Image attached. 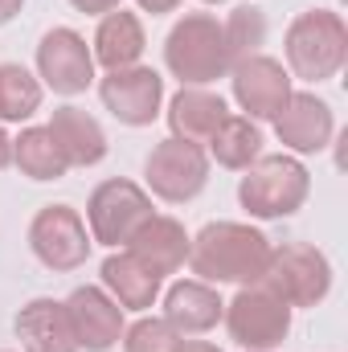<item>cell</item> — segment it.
<instances>
[{
  "instance_id": "5",
  "label": "cell",
  "mask_w": 348,
  "mask_h": 352,
  "mask_svg": "<svg viewBox=\"0 0 348 352\" xmlns=\"http://www.w3.org/2000/svg\"><path fill=\"white\" fill-rule=\"evenodd\" d=\"M291 311L266 283L238 287V295L226 303V332L246 352H274L291 336Z\"/></svg>"
},
{
  "instance_id": "21",
  "label": "cell",
  "mask_w": 348,
  "mask_h": 352,
  "mask_svg": "<svg viewBox=\"0 0 348 352\" xmlns=\"http://www.w3.org/2000/svg\"><path fill=\"white\" fill-rule=\"evenodd\" d=\"M127 250H135L144 263H152L164 278H168V274H176L180 266L188 263V230H184L176 217L152 213V217L135 230V238L127 242Z\"/></svg>"
},
{
  "instance_id": "23",
  "label": "cell",
  "mask_w": 348,
  "mask_h": 352,
  "mask_svg": "<svg viewBox=\"0 0 348 352\" xmlns=\"http://www.w3.org/2000/svg\"><path fill=\"white\" fill-rule=\"evenodd\" d=\"M205 148H209V160H217L221 168L246 173L262 156V131H259V123L246 119V115H226V123L213 131V140Z\"/></svg>"
},
{
  "instance_id": "18",
  "label": "cell",
  "mask_w": 348,
  "mask_h": 352,
  "mask_svg": "<svg viewBox=\"0 0 348 352\" xmlns=\"http://www.w3.org/2000/svg\"><path fill=\"white\" fill-rule=\"evenodd\" d=\"M50 135L58 140V148L66 152V160H70V168H94V164H102L107 160V131H102V123L87 115L83 107H54V115H50Z\"/></svg>"
},
{
  "instance_id": "32",
  "label": "cell",
  "mask_w": 348,
  "mask_h": 352,
  "mask_svg": "<svg viewBox=\"0 0 348 352\" xmlns=\"http://www.w3.org/2000/svg\"><path fill=\"white\" fill-rule=\"evenodd\" d=\"M201 4H226V0H201Z\"/></svg>"
},
{
  "instance_id": "24",
  "label": "cell",
  "mask_w": 348,
  "mask_h": 352,
  "mask_svg": "<svg viewBox=\"0 0 348 352\" xmlns=\"http://www.w3.org/2000/svg\"><path fill=\"white\" fill-rule=\"evenodd\" d=\"M45 87L21 62H0V123H25L41 111Z\"/></svg>"
},
{
  "instance_id": "16",
  "label": "cell",
  "mask_w": 348,
  "mask_h": 352,
  "mask_svg": "<svg viewBox=\"0 0 348 352\" xmlns=\"http://www.w3.org/2000/svg\"><path fill=\"white\" fill-rule=\"evenodd\" d=\"M226 316V303L217 295V287L201 283V278H180L164 291V320L173 324L176 336H201L209 328H217Z\"/></svg>"
},
{
  "instance_id": "9",
  "label": "cell",
  "mask_w": 348,
  "mask_h": 352,
  "mask_svg": "<svg viewBox=\"0 0 348 352\" xmlns=\"http://www.w3.org/2000/svg\"><path fill=\"white\" fill-rule=\"evenodd\" d=\"M90 230L78 209L70 205H45L29 221V250L50 270H78L90 258Z\"/></svg>"
},
{
  "instance_id": "25",
  "label": "cell",
  "mask_w": 348,
  "mask_h": 352,
  "mask_svg": "<svg viewBox=\"0 0 348 352\" xmlns=\"http://www.w3.org/2000/svg\"><path fill=\"white\" fill-rule=\"evenodd\" d=\"M221 33H226V50H230V62H242L250 54H262V41H266V16L254 4H242L230 12V21H221Z\"/></svg>"
},
{
  "instance_id": "15",
  "label": "cell",
  "mask_w": 348,
  "mask_h": 352,
  "mask_svg": "<svg viewBox=\"0 0 348 352\" xmlns=\"http://www.w3.org/2000/svg\"><path fill=\"white\" fill-rule=\"evenodd\" d=\"M98 274H102V291L123 311H148V307H156V299L164 291V274L152 263H144L135 250H127V246L107 254Z\"/></svg>"
},
{
  "instance_id": "6",
  "label": "cell",
  "mask_w": 348,
  "mask_h": 352,
  "mask_svg": "<svg viewBox=\"0 0 348 352\" xmlns=\"http://www.w3.org/2000/svg\"><path fill=\"white\" fill-rule=\"evenodd\" d=\"M152 213H156V209H152V192L140 188V184L127 180V176H115V180H102V184L90 192L87 217H83V221H87V230H90V242L119 250V246H127V242L135 238V230H140Z\"/></svg>"
},
{
  "instance_id": "3",
  "label": "cell",
  "mask_w": 348,
  "mask_h": 352,
  "mask_svg": "<svg viewBox=\"0 0 348 352\" xmlns=\"http://www.w3.org/2000/svg\"><path fill=\"white\" fill-rule=\"evenodd\" d=\"M164 66L180 78V87H209L230 74V50L221 21L213 12H188L180 16L164 37Z\"/></svg>"
},
{
  "instance_id": "14",
  "label": "cell",
  "mask_w": 348,
  "mask_h": 352,
  "mask_svg": "<svg viewBox=\"0 0 348 352\" xmlns=\"http://www.w3.org/2000/svg\"><path fill=\"white\" fill-rule=\"evenodd\" d=\"M66 303V316H70V328H74V340L78 352H107L123 340V307L102 291V287H74Z\"/></svg>"
},
{
  "instance_id": "30",
  "label": "cell",
  "mask_w": 348,
  "mask_h": 352,
  "mask_svg": "<svg viewBox=\"0 0 348 352\" xmlns=\"http://www.w3.org/2000/svg\"><path fill=\"white\" fill-rule=\"evenodd\" d=\"M173 352H221V349L209 344V340H184V336H180V344H176Z\"/></svg>"
},
{
  "instance_id": "31",
  "label": "cell",
  "mask_w": 348,
  "mask_h": 352,
  "mask_svg": "<svg viewBox=\"0 0 348 352\" xmlns=\"http://www.w3.org/2000/svg\"><path fill=\"white\" fill-rule=\"evenodd\" d=\"M21 8H25V0H0V25H8Z\"/></svg>"
},
{
  "instance_id": "29",
  "label": "cell",
  "mask_w": 348,
  "mask_h": 352,
  "mask_svg": "<svg viewBox=\"0 0 348 352\" xmlns=\"http://www.w3.org/2000/svg\"><path fill=\"white\" fill-rule=\"evenodd\" d=\"M12 164V135L4 131V123H0V173Z\"/></svg>"
},
{
  "instance_id": "12",
  "label": "cell",
  "mask_w": 348,
  "mask_h": 352,
  "mask_svg": "<svg viewBox=\"0 0 348 352\" xmlns=\"http://www.w3.org/2000/svg\"><path fill=\"white\" fill-rule=\"evenodd\" d=\"M230 82H234V102L254 123H262V119L274 123V115L287 107V98L295 90L287 66L279 58H266V54H250V58L234 62L230 66Z\"/></svg>"
},
{
  "instance_id": "26",
  "label": "cell",
  "mask_w": 348,
  "mask_h": 352,
  "mask_svg": "<svg viewBox=\"0 0 348 352\" xmlns=\"http://www.w3.org/2000/svg\"><path fill=\"white\" fill-rule=\"evenodd\" d=\"M180 344V336L173 332L168 320H135L131 328H123V352H173Z\"/></svg>"
},
{
  "instance_id": "17",
  "label": "cell",
  "mask_w": 348,
  "mask_h": 352,
  "mask_svg": "<svg viewBox=\"0 0 348 352\" xmlns=\"http://www.w3.org/2000/svg\"><path fill=\"white\" fill-rule=\"evenodd\" d=\"M17 340L25 352H78L62 299H29L17 311Z\"/></svg>"
},
{
  "instance_id": "11",
  "label": "cell",
  "mask_w": 348,
  "mask_h": 352,
  "mask_svg": "<svg viewBox=\"0 0 348 352\" xmlns=\"http://www.w3.org/2000/svg\"><path fill=\"white\" fill-rule=\"evenodd\" d=\"M98 98L123 127H148L164 107V78L152 66L107 70L98 78Z\"/></svg>"
},
{
  "instance_id": "19",
  "label": "cell",
  "mask_w": 348,
  "mask_h": 352,
  "mask_svg": "<svg viewBox=\"0 0 348 352\" xmlns=\"http://www.w3.org/2000/svg\"><path fill=\"white\" fill-rule=\"evenodd\" d=\"M226 115H230L226 98L205 87H180L173 94V102H168L173 135L176 140H188V144H201V148L213 140V131L226 123Z\"/></svg>"
},
{
  "instance_id": "13",
  "label": "cell",
  "mask_w": 348,
  "mask_h": 352,
  "mask_svg": "<svg viewBox=\"0 0 348 352\" xmlns=\"http://www.w3.org/2000/svg\"><path fill=\"white\" fill-rule=\"evenodd\" d=\"M274 135L291 156H316L336 135V115L316 90H291L287 107L274 115Z\"/></svg>"
},
{
  "instance_id": "4",
  "label": "cell",
  "mask_w": 348,
  "mask_h": 352,
  "mask_svg": "<svg viewBox=\"0 0 348 352\" xmlns=\"http://www.w3.org/2000/svg\"><path fill=\"white\" fill-rule=\"evenodd\" d=\"M312 192V173L303 168L299 156L279 152V156H259L246 176L238 180V201L250 217L274 221V217H291L303 209Z\"/></svg>"
},
{
  "instance_id": "7",
  "label": "cell",
  "mask_w": 348,
  "mask_h": 352,
  "mask_svg": "<svg viewBox=\"0 0 348 352\" xmlns=\"http://www.w3.org/2000/svg\"><path fill=\"white\" fill-rule=\"evenodd\" d=\"M262 283L287 303V307H320L332 291V263L324 250L307 242H283L270 250V266Z\"/></svg>"
},
{
  "instance_id": "1",
  "label": "cell",
  "mask_w": 348,
  "mask_h": 352,
  "mask_svg": "<svg viewBox=\"0 0 348 352\" xmlns=\"http://www.w3.org/2000/svg\"><path fill=\"white\" fill-rule=\"evenodd\" d=\"M270 250V238L246 221H209L201 234L188 238V270L209 287H250L262 283Z\"/></svg>"
},
{
  "instance_id": "28",
  "label": "cell",
  "mask_w": 348,
  "mask_h": 352,
  "mask_svg": "<svg viewBox=\"0 0 348 352\" xmlns=\"http://www.w3.org/2000/svg\"><path fill=\"white\" fill-rule=\"evenodd\" d=\"M144 12H152V16H168V12H176L180 8V0H135Z\"/></svg>"
},
{
  "instance_id": "8",
  "label": "cell",
  "mask_w": 348,
  "mask_h": 352,
  "mask_svg": "<svg viewBox=\"0 0 348 352\" xmlns=\"http://www.w3.org/2000/svg\"><path fill=\"white\" fill-rule=\"evenodd\" d=\"M144 180H148V192L168 201V205H184L193 197H201V188L209 184V152L201 144H188V140H160L148 160H144Z\"/></svg>"
},
{
  "instance_id": "27",
  "label": "cell",
  "mask_w": 348,
  "mask_h": 352,
  "mask_svg": "<svg viewBox=\"0 0 348 352\" xmlns=\"http://www.w3.org/2000/svg\"><path fill=\"white\" fill-rule=\"evenodd\" d=\"M78 12H87V16H107V12H115V8H123V0H70Z\"/></svg>"
},
{
  "instance_id": "20",
  "label": "cell",
  "mask_w": 348,
  "mask_h": 352,
  "mask_svg": "<svg viewBox=\"0 0 348 352\" xmlns=\"http://www.w3.org/2000/svg\"><path fill=\"white\" fill-rule=\"evenodd\" d=\"M148 50V37H144V25L135 12L127 8H115L98 21L94 29V41H90V54H94V66L102 70H127V66H140Z\"/></svg>"
},
{
  "instance_id": "22",
  "label": "cell",
  "mask_w": 348,
  "mask_h": 352,
  "mask_svg": "<svg viewBox=\"0 0 348 352\" xmlns=\"http://www.w3.org/2000/svg\"><path fill=\"white\" fill-rule=\"evenodd\" d=\"M12 164L21 168V176L29 180H62L70 173V160L66 152L58 148V140L50 135V127H25L17 140H12Z\"/></svg>"
},
{
  "instance_id": "10",
  "label": "cell",
  "mask_w": 348,
  "mask_h": 352,
  "mask_svg": "<svg viewBox=\"0 0 348 352\" xmlns=\"http://www.w3.org/2000/svg\"><path fill=\"white\" fill-rule=\"evenodd\" d=\"M37 78H41V87H50L54 94H62V98L83 94L98 78L87 37L74 33V29H66V25L50 29L41 37V45H37Z\"/></svg>"
},
{
  "instance_id": "2",
  "label": "cell",
  "mask_w": 348,
  "mask_h": 352,
  "mask_svg": "<svg viewBox=\"0 0 348 352\" xmlns=\"http://www.w3.org/2000/svg\"><path fill=\"white\" fill-rule=\"evenodd\" d=\"M287 54V74L303 82H328L340 74L348 58V25L332 8H307L287 25L283 37Z\"/></svg>"
}]
</instances>
